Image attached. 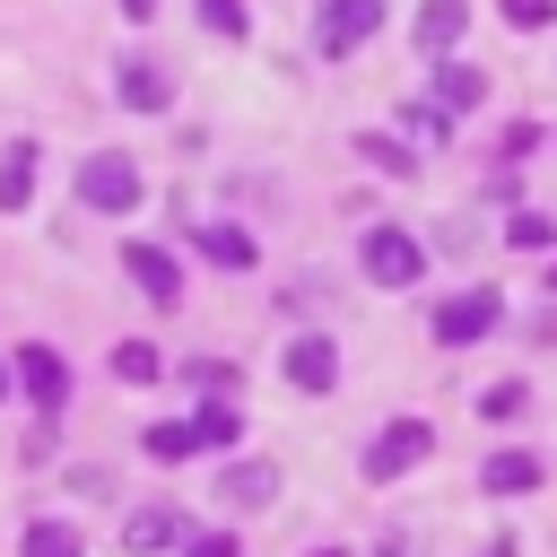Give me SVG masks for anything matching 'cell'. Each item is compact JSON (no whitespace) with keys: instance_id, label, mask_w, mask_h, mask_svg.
<instances>
[{"instance_id":"1","label":"cell","mask_w":557,"mask_h":557,"mask_svg":"<svg viewBox=\"0 0 557 557\" xmlns=\"http://www.w3.org/2000/svg\"><path fill=\"white\" fill-rule=\"evenodd\" d=\"M426 453H435V426H426V418H392V426L366 444V479H374V487H392V479H409Z\"/></svg>"},{"instance_id":"2","label":"cell","mask_w":557,"mask_h":557,"mask_svg":"<svg viewBox=\"0 0 557 557\" xmlns=\"http://www.w3.org/2000/svg\"><path fill=\"white\" fill-rule=\"evenodd\" d=\"M78 200H87V209H104V218L139 209V165H131L122 148H96V157L78 165Z\"/></svg>"},{"instance_id":"3","label":"cell","mask_w":557,"mask_h":557,"mask_svg":"<svg viewBox=\"0 0 557 557\" xmlns=\"http://www.w3.org/2000/svg\"><path fill=\"white\" fill-rule=\"evenodd\" d=\"M357 261H366V278H374V287H418V270H426L418 235H400V226H366Z\"/></svg>"},{"instance_id":"4","label":"cell","mask_w":557,"mask_h":557,"mask_svg":"<svg viewBox=\"0 0 557 557\" xmlns=\"http://www.w3.org/2000/svg\"><path fill=\"white\" fill-rule=\"evenodd\" d=\"M496 322H505V296H496V287H461V296L435 305V339H444V348H470V339H487Z\"/></svg>"},{"instance_id":"5","label":"cell","mask_w":557,"mask_h":557,"mask_svg":"<svg viewBox=\"0 0 557 557\" xmlns=\"http://www.w3.org/2000/svg\"><path fill=\"white\" fill-rule=\"evenodd\" d=\"M9 374H17V392L35 400V418H61V400H70V366H61V348H44V339H26Z\"/></svg>"},{"instance_id":"6","label":"cell","mask_w":557,"mask_h":557,"mask_svg":"<svg viewBox=\"0 0 557 557\" xmlns=\"http://www.w3.org/2000/svg\"><path fill=\"white\" fill-rule=\"evenodd\" d=\"M374 26H383V0H322V17H313V44L339 61V52H357Z\"/></svg>"},{"instance_id":"7","label":"cell","mask_w":557,"mask_h":557,"mask_svg":"<svg viewBox=\"0 0 557 557\" xmlns=\"http://www.w3.org/2000/svg\"><path fill=\"white\" fill-rule=\"evenodd\" d=\"M122 270L139 278V296H148V305H174V296H183V270H174V252H165V244H122Z\"/></svg>"},{"instance_id":"8","label":"cell","mask_w":557,"mask_h":557,"mask_svg":"<svg viewBox=\"0 0 557 557\" xmlns=\"http://www.w3.org/2000/svg\"><path fill=\"white\" fill-rule=\"evenodd\" d=\"M113 87H122V104H131V113H165V104H174V78H165V61H148V52H131Z\"/></svg>"},{"instance_id":"9","label":"cell","mask_w":557,"mask_h":557,"mask_svg":"<svg viewBox=\"0 0 557 557\" xmlns=\"http://www.w3.org/2000/svg\"><path fill=\"white\" fill-rule=\"evenodd\" d=\"M287 383H296V392H331V383H339V348H331L322 331H305V339L287 348Z\"/></svg>"},{"instance_id":"10","label":"cell","mask_w":557,"mask_h":557,"mask_svg":"<svg viewBox=\"0 0 557 557\" xmlns=\"http://www.w3.org/2000/svg\"><path fill=\"white\" fill-rule=\"evenodd\" d=\"M540 479H548L540 453H487V461H479V487H487V496H531Z\"/></svg>"},{"instance_id":"11","label":"cell","mask_w":557,"mask_h":557,"mask_svg":"<svg viewBox=\"0 0 557 557\" xmlns=\"http://www.w3.org/2000/svg\"><path fill=\"white\" fill-rule=\"evenodd\" d=\"M122 548H131V557H157V548H183V513H174V505H139V513L122 522Z\"/></svg>"},{"instance_id":"12","label":"cell","mask_w":557,"mask_h":557,"mask_svg":"<svg viewBox=\"0 0 557 557\" xmlns=\"http://www.w3.org/2000/svg\"><path fill=\"white\" fill-rule=\"evenodd\" d=\"M35 174H44V148L35 139H9V157H0V209H26L35 200Z\"/></svg>"},{"instance_id":"13","label":"cell","mask_w":557,"mask_h":557,"mask_svg":"<svg viewBox=\"0 0 557 557\" xmlns=\"http://www.w3.org/2000/svg\"><path fill=\"white\" fill-rule=\"evenodd\" d=\"M218 496H226V505H270V496H278V470H270V461H226V470H218Z\"/></svg>"},{"instance_id":"14","label":"cell","mask_w":557,"mask_h":557,"mask_svg":"<svg viewBox=\"0 0 557 557\" xmlns=\"http://www.w3.org/2000/svg\"><path fill=\"white\" fill-rule=\"evenodd\" d=\"M461 26H470V9H461V0H426V9H418V52H453V44H461Z\"/></svg>"},{"instance_id":"15","label":"cell","mask_w":557,"mask_h":557,"mask_svg":"<svg viewBox=\"0 0 557 557\" xmlns=\"http://www.w3.org/2000/svg\"><path fill=\"white\" fill-rule=\"evenodd\" d=\"M17 557H87V540H78V522H61V513H44V522H26V540H17Z\"/></svg>"},{"instance_id":"16","label":"cell","mask_w":557,"mask_h":557,"mask_svg":"<svg viewBox=\"0 0 557 557\" xmlns=\"http://www.w3.org/2000/svg\"><path fill=\"white\" fill-rule=\"evenodd\" d=\"M139 453H148V461H191V453H200V426H191V418H157V426L139 435Z\"/></svg>"},{"instance_id":"17","label":"cell","mask_w":557,"mask_h":557,"mask_svg":"<svg viewBox=\"0 0 557 557\" xmlns=\"http://www.w3.org/2000/svg\"><path fill=\"white\" fill-rule=\"evenodd\" d=\"M479 96H487V78H479V70H461V61H444V70H435V104H444V113H470Z\"/></svg>"},{"instance_id":"18","label":"cell","mask_w":557,"mask_h":557,"mask_svg":"<svg viewBox=\"0 0 557 557\" xmlns=\"http://www.w3.org/2000/svg\"><path fill=\"white\" fill-rule=\"evenodd\" d=\"M200 252H209L218 270H252V235H244V226H200Z\"/></svg>"},{"instance_id":"19","label":"cell","mask_w":557,"mask_h":557,"mask_svg":"<svg viewBox=\"0 0 557 557\" xmlns=\"http://www.w3.org/2000/svg\"><path fill=\"white\" fill-rule=\"evenodd\" d=\"M191 426H200V453H226V444L244 435V418H235V400H200V418H191Z\"/></svg>"},{"instance_id":"20","label":"cell","mask_w":557,"mask_h":557,"mask_svg":"<svg viewBox=\"0 0 557 557\" xmlns=\"http://www.w3.org/2000/svg\"><path fill=\"white\" fill-rule=\"evenodd\" d=\"M113 374H122V383H157V374H165V357H157L148 339H122V348H113Z\"/></svg>"},{"instance_id":"21","label":"cell","mask_w":557,"mask_h":557,"mask_svg":"<svg viewBox=\"0 0 557 557\" xmlns=\"http://www.w3.org/2000/svg\"><path fill=\"white\" fill-rule=\"evenodd\" d=\"M357 157H366V165H383V174H418V157H409L400 139H383V131H366V139H357Z\"/></svg>"},{"instance_id":"22","label":"cell","mask_w":557,"mask_h":557,"mask_svg":"<svg viewBox=\"0 0 557 557\" xmlns=\"http://www.w3.org/2000/svg\"><path fill=\"white\" fill-rule=\"evenodd\" d=\"M505 235H513L522 252H548V244H557V226H548L540 209H513V226H505Z\"/></svg>"},{"instance_id":"23","label":"cell","mask_w":557,"mask_h":557,"mask_svg":"<svg viewBox=\"0 0 557 557\" xmlns=\"http://www.w3.org/2000/svg\"><path fill=\"white\" fill-rule=\"evenodd\" d=\"M191 9H200V26H209V35H244V26H252V17H244V0H191Z\"/></svg>"},{"instance_id":"24","label":"cell","mask_w":557,"mask_h":557,"mask_svg":"<svg viewBox=\"0 0 557 557\" xmlns=\"http://www.w3.org/2000/svg\"><path fill=\"white\" fill-rule=\"evenodd\" d=\"M183 557H244L235 531H183Z\"/></svg>"},{"instance_id":"25","label":"cell","mask_w":557,"mask_h":557,"mask_svg":"<svg viewBox=\"0 0 557 557\" xmlns=\"http://www.w3.org/2000/svg\"><path fill=\"white\" fill-rule=\"evenodd\" d=\"M522 400H531L522 383H496V392H479V418H522Z\"/></svg>"},{"instance_id":"26","label":"cell","mask_w":557,"mask_h":557,"mask_svg":"<svg viewBox=\"0 0 557 557\" xmlns=\"http://www.w3.org/2000/svg\"><path fill=\"white\" fill-rule=\"evenodd\" d=\"M557 17V0H505V26H522V35H540Z\"/></svg>"},{"instance_id":"27","label":"cell","mask_w":557,"mask_h":557,"mask_svg":"<svg viewBox=\"0 0 557 557\" xmlns=\"http://www.w3.org/2000/svg\"><path fill=\"white\" fill-rule=\"evenodd\" d=\"M191 383H200L209 400H226V392H235V366H218V357H200V366H191Z\"/></svg>"},{"instance_id":"28","label":"cell","mask_w":557,"mask_h":557,"mask_svg":"<svg viewBox=\"0 0 557 557\" xmlns=\"http://www.w3.org/2000/svg\"><path fill=\"white\" fill-rule=\"evenodd\" d=\"M400 122H409V131H418V139H444V104H409V113H400Z\"/></svg>"},{"instance_id":"29","label":"cell","mask_w":557,"mask_h":557,"mask_svg":"<svg viewBox=\"0 0 557 557\" xmlns=\"http://www.w3.org/2000/svg\"><path fill=\"white\" fill-rule=\"evenodd\" d=\"M374 557H418V548H409V540H383V548H374Z\"/></svg>"},{"instance_id":"30","label":"cell","mask_w":557,"mask_h":557,"mask_svg":"<svg viewBox=\"0 0 557 557\" xmlns=\"http://www.w3.org/2000/svg\"><path fill=\"white\" fill-rule=\"evenodd\" d=\"M122 17H157V0H122Z\"/></svg>"},{"instance_id":"31","label":"cell","mask_w":557,"mask_h":557,"mask_svg":"<svg viewBox=\"0 0 557 557\" xmlns=\"http://www.w3.org/2000/svg\"><path fill=\"white\" fill-rule=\"evenodd\" d=\"M487 557H513V540H496V548H487Z\"/></svg>"},{"instance_id":"32","label":"cell","mask_w":557,"mask_h":557,"mask_svg":"<svg viewBox=\"0 0 557 557\" xmlns=\"http://www.w3.org/2000/svg\"><path fill=\"white\" fill-rule=\"evenodd\" d=\"M0 400H9V366H0Z\"/></svg>"},{"instance_id":"33","label":"cell","mask_w":557,"mask_h":557,"mask_svg":"<svg viewBox=\"0 0 557 557\" xmlns=\"http://www.w3.org/2000/svg\"><path fill=\"white\" fill-rule=\"evenodd\" d=\"M313 557H339V548H313Z\"/></svg>"}]
</instances>
